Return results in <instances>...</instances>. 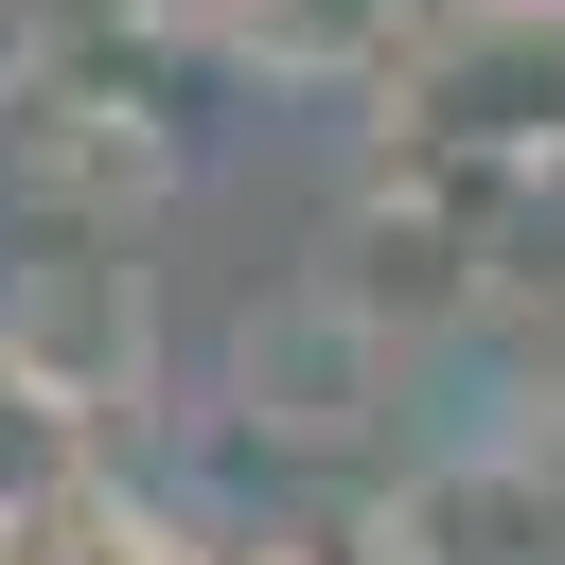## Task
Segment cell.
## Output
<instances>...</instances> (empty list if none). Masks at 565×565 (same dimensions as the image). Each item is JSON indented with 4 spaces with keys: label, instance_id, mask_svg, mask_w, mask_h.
Listing matches in <instances>:
<instances>
[{
    "label": "cell",
    "instance_id": "obj_1",
    "mask_svg": "<svg viewBox=\"0 0 565 565\" xmlns=\"http://www.w3.org/2000/svg\"><path fill=\"white\" fill-rule=\"evenodd\" d=\"M388 106H406V159H459V177H512V159H565V0H441L388 35Z\"/></svg>",
    "mask_w": 565,
    "mask_h": 565
},
{
    "label": "cell",
    "instance_id": "obj_2",
    "mask_svg": "<svg viewBox=\"0 0 565 565\" xmlns=\"http://www.w3.org/2000/svg\"><path fill=\"white\" fill-rule=\"evenodd\" d=\"M0 371H35L71 424L141 406V371H159V300H141L124 230H53V247L0 282Z\"/></svg>",
    "mask_w": 565,
    "mask_h": 565
},
{
    "label": "cell",
    "instance_id": "obj_3",
    "mask_svg": "<svg viewBox=\"0 0 565 565\" xmlns=\"http://www.w3.org/2000/svg\"><path fill=\"white\" fill-rule=\"evenodd\" d=\"M371 388H388V335H371V318H335L318 282H300L282 318H247V353H230L247 441H353V424H371Z\"/></svg>",
    "mask_w": 565,
    "mask_h": 565
},
{
    "label": "cell",
    "instance_id": "obj_4",
    "mask_svg": "<svg viewBox=\"0 0 565 565\" xmlns=\"http://www.w3.org/2000/svg\"><path fill=\"white\" fill-rule=\"evenodd\" d=\"M71 494H106V424H71L35 371H0V530H53Z\"/></svg>",
    "mask_w": 565,
    "mask_h": 565
},
{
    "label": "cell",
    "instance_id": "obj_5",
    "mask_svg": "<svg viewBox=\"0 0 565 565\" xmlns=\"http://www.w3.org/2000/svg\"><path fill=\"white\" fill-rule=\"evenodd\" d=\"M247 71H388V35H406V0H194Z\"/></svg>",
    "mask_w": 565,
    "mask_h": 565
}]
</instances>
